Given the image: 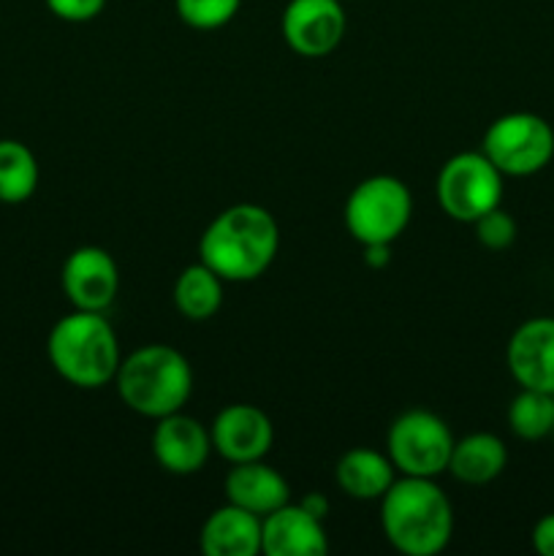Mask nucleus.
<instances>
[{
  "label": "nucleus",
  "instance_id": "5701e85b",
  "mask_svg": "<svg viewBox=\"0 0 554 556\" xmlns=\"http://www.w3.org/2000/svg\"><path fill=\"white\" fill-rule=\"evenodd\" d=\"M473 226H476L478 242H481L487 250H505L511 248L516 239V220L508 215V212L500 210V206L483 212Z\"/></svg>",
  "mask_w": 554,
  "mask_h": 556
},
{
  "label": "nucleus",
  "instance_id": "a878e982",
  "mask_svg": "<svg viewBox=\"0 0 554 556\" xmlns=\"http://www.w3.org/2000/svg\"><path fill=\"white\" fill-rule=\"evenodd\" d=\"M389 248L391 244H364V264H367L369 269H383L391 261Z\"/></svg>",
  "mask_w": 554,
  "mask_h": 556
},
{
  "label": "nucleus",
  "instance_id": "f257e3e1",
  "mask_svg": "<svg viewBox=\"0 0 554 556\" xmlns=\"http://www.w3.org/2000/svg\"><path fill=\"white\" fill-rule=\"evenodd\" d=\"M277 248L275 217L259 204H234L204 228L199 255L223 280L250 282L269 269Z\"/></svg>",
  "mask_w": 554,
  "mask_h": 556
},
{
  "label": "nucleus",
  "instance_id": "39448f33",
  "mask_svg": "<svg viewBox=\"0 0 554 556\" xmlns=\"http://www.w3.org/2000/svg\"><path fill=\"white\" fill-rule=\"evenodd\" d=\"M413 195L402 179L378 174L351 190L345 201V226L362 244H391L407 228Z\"/></svg>",
  "mask_w": 554,
  "mask_h": 556
},
{
  "label": "nucleus",
  "instance_id": "9b49d317",
  "mask_svg": "<svg viewBox=\"0 0 554 556\" xmlns=\"http://www.w3.org/2000/svg\"><path fill=\"white\" fill-rule=\"evenodd\" d=\"M212 448L231 465L259 462L269 454L275 429L269 416L255 405H228L212 424Z\"/></svg>",
  "mask_w": 554,
  "mask_h": 556
},
{
  "label": "nucleus",
  "instance_id": "423d86ee",
  "mask_svg": "<svg viewBox=\"0 0 554 556\" xmlns=\"http://www.w3.org/2000/svg\"><path fill=\"white\" fill-rule=\"evenodd\" d=\"M481 152L503 177H530L554 157V130L532 112L503 114L483 134Z\"/></svg>",
  "mask_w": 554,
  "mask_h": 556
},
{
  "label": "nucleus",
  "instance_id": "cd10ccee",
  "mask_svg": "<svg viewBox=\"0 0 554 556\" xmlns=\"http://www.w3.org/2000/svg\"><path fill=\"white\" fill-rule=\"evenodd\" d=\"M552 434H554V429H552Z\"/></svg>",
  "mask_w": 554,
  "mask_h": 556
},
{
  "label": "nucleus",
  "instance_id": "393cba45",
  "mask_svg": "<svg viewBox=\"0 0 554 556\" xmlns=\"http://www.w3.org/2000/svg\"><path fill=\"white\" fill-rule=\"evenodd\" d=\"M532 548L541 556H554V514L543 516L532 530Z\"/></svg>",
  "mask_w": 554,
  "mask_h": 556
},
{
  "label": "nucleus",
  "instance_id": "bb28decb",
  "mask_svg": "<svg viewBox=\"0 0 554 556\" xmlns=\"http://www.w3.org/2000/svg\"><path fill=\"white\" fill-rule=\"evenodd\" d=\"M299 505H302V508L307 510V514H313L315 519H320V521H324L326 514H329V500H326L324 494H318V492L304 494V497L299 500Z\"/></svg>",
  "mask_w": 554,
  "mask_h": 556
},
{
  "label": "nucleus",
  "instance_id": "b1692460",
  "mask_svg": "<svg viewBox=\"0 0 554 556\" xmlns=\"http://www.w3.org/2000/svg\"><path fill=\"white\" fill-rule=\"evenodd\" d=\"M106 0H47V9L63 22H90L103 11Z\"/></svg>",
  "mask_w": 554,
  "mask_h": 556
},
{
  "label": "nucleus",
  "instance_id": "f03ea898",
  "mask_svg": "<svg viewBox=\"0 0 554 556\" xmlns=\"http://www.w3.org/2000/svg\"><path fill=\"white\" fill-rule=\"evenodd\" d=\"M380 525L400 554L435 556L454 535V508L432 478L405 476L380 497Z\"/></svg>",
  "mask_w": 554,
  "mask_h": 556
},
{
  "label": "nucleus",
  "instance_id": "6ab92c4d",
  "mask_svg": "<svg viewBox=\"0 0 554 556\" xmlns=\"http://www.w3.org/2000/svg\"><path fill=\"white\" fill-rule=\"evenodd\" d=\"M174 304L188 320L212 318L223 304V277L204 261L188 266L174 282Z\"/></svg>",
  "mask_w": 554,
  "mask_h": 556
},
{
  "label": "nucleus",
  "instance_id": "6e6552de",
  "mask_svg": "<svg viewBox=\"0 0 554 556\" xmlns=\"http://www.w3.org/2000/svg\"><path fill=\"white\" fill-rule=\"evenodd\" d=\"M440 210L459 223H476L503 201V174L483 152H459L438 174Z\"/></svg>",
  "mask_w": 554,
  "mask_h": 556
},
{
  "label": "nucleus",
  "instance_id": "20e7f679",
  "mask_svg": "<svg viewBox=\"0 0 554 556\" xmlns=\"http://www.w3.org/2000/svg\"><path fill=\"white\" fill-rule=\"evenodd\" d=\"M114 386L125 407L158 421L179 413L190 400L193 369L177 348L144 345L119 362Z\"/></svg>",
  "mask_w": 554,
  "mask_h": 556
},
{
  "label": "nucleus",
  "instance_id": "4468645a",
  "mask_svg": "<svg viewBox=\"0 0 554 556\" xmlns=\"http://www.w3.org/2000/svg\"><path fill=\"white\" fill-rule=\"evenodd\" d=\"M261 552L266 556H324L329 552L324 521L302 505L286 503L261 519Z\"/></svg>",
  "mask_w": 554,
  "mask_h": 556
},
{
  "label": "nucleus",
  "instance_id": "0eeeda50",
  "mask_svg": "<svg viewBox=\"0 0 554 556\" xmlns=\"http://www.w3.org/2000/svg\"><path fill=\"white\" fill-rule=\"evenodd\" d=\"M454 443L443 418L429 410H407L391 424L386 454L402 476L435 478L449 470Z\"/></svg>",
  "mask_w": 554,
  "mask_h": 556
},
{
  "label": "nucleus",
  "instance_id": "f3484780",
  "mask_svg": "<svg viewBox=\"0 0 554 556\" xmlns=\"http://www.w3.org/2000/svg\"><path fill=\"white\" fill-rule=\"evenodd\" d=\"M337 486L353 500H380L394 483L389 454L373 448H351L337 462Z\"/></svg>",
  "mask_w": 554,
  "mask_h": 556
},
{
  "label": "nucleus",
  "instance_id": "a211bd4d",
  "mask_svg": "<svg viewBox=\"0 0 554 556\" xmlns=\"http://www.w3.org/2000/svg\"><path fill=\"white\" fill-rule=\"evenodd\" d=\"M505 465H508V451L503 440L489 432H476L454 443L449 470L456 481L483 486L494 481L505 470Z\"/></svg>",
  "mask_w": 554,
  "mask_h": 556
},
{
  "label": "nucleus",
  "instance_id": "9d476101",
  "mask_svg": "<svg viewBox=\"0 0 554 556\" xmlns=\"http://www.w3.org/2000/svg\"><path fill=\"white\" fill-rule=\"evenodd\" d=\"M60 282H63L65 296L76 309L103 313L117 296L119 271L106 250L85 244L65 258Z\"/></svg>",
  "mask_w": 554,
  "mask_h": 556
},
{
  "label": "nucleus",
  "instance_id": "f8f14e48",
  "mask_svg": "<svg viewBox=\"0 0 554 556\" xmlns=\"http://www.w3.org/2000/svg\"><path fill=\"white\" fill-rule=\"evenodd\" d=\"M505 364L521 389L554 394V318L525 320L511 334Z\"/></svg>",
  "mask_w": 554,
  "mask_h": 556
},
{
  "label": "nucleus",
  "instance_id": "2eb2a0df",
  "mask_svg": "<svg viewBox=\"0 0 554 556\" xmlns=\"http://www.w3.org/2000/svg\"><path fill=\"white\" fill-rule=\"evenodd\" d=\"M291 492L288 483L275 467L264 462H244L234 465V470L226 476V500L231 505L250 510L255 516H269L272 510L282 508L288 503Z\"/></svg>",
  "mask_w": 554,
  "mask_h": 556
},
{
  "label": "nucleus",
  "instance_id": "4be33fe9",
  "mask_svg": "<svg viewBox=\"0 0 554 556\" xmlns=\"http://www.w3.org/2000/svg\"><path fill=\"white\" fill-rule=\"evenodd\" d=\"M242 0H177L179 20L196 30H217L237 16Z\"/></svg>",
  "mask_w": 554,
  "mask_h": 556
},
{
  "label": "nucleus",
  "instance_id": "7ed1b4c3",
  "mask_svg": "<svg viewBox=\"0 0 554 556\" xmlns=\"http://www.w3.org/2000/svg\"><path fill=\"white\" fill-rule=\"evenodd\" d=\"M47 356L54 372L76 389H101L112 383L123 362L112 324L101 313L87 309H76L52 326Z\"/></svg>",
  "mask_w": 554,
  "mask_h": 556
},
{
  "label": "nucleus",
  "instance_id": "dca6fc26",
  "mask_svg": "<svg viewBox=\"0 0 554 556\" xmlns=\"http://www.w3.org/2000/svg\"><path fill=\"white\" fill-rule=\"evenodd\" d=\"M199 543L206 556H255L261 552V516L223 505L204 521Z\"/></svg>",
  "mask_w": 554,
  "mask_h": 556
},
{
  "label": "nucleus",
  "instance_id": "ddd939ff",
  "mask_svg": "<svg viewBox=\"0 0 554 556\" xmlns=\"http://www.w3.org/2000/svg\"><path fill=\"white\" fill-rule=\"evenodd\" d=\"M212 451V434L196 418L182 416V410L158 418L152 432V454L155 462L172 476H193L206 465Z\"/></svg>",
  "mask_w": 554,
  "mask_h": 556
},
{
  "label": "nucleus",
  "instance_id": "1a4fd4ad",
  "mask_svg": "<svg viewBox=\"0 0 554 556\" xmlns=\"http://www.w3.org/2000/svg\"><path fill=\"white\" fill-rule=\"evenodd\" d=\"M342 36V0H291L282 11V38L302 58H324L335 52Z\"/></svg>",
  "mask_w": 554,
  "mask_h": 556
},
{
  "label": "nucleus",
  "instance_id": "412c9836",
  "mask_svg": "<svg viewBox=\"0 0 554 556\" xmlns=\"http://www.w3.org/2000/svg\"><path fill=\"white\" fill-rule=\"evenodd\" d=\"M508 427L521 440H543L554 429V394L521 389L508 407Z\"/></svg>",
  "mask_w": 554,
  "mask_h": 556
},
{
  "label": "nucleus",
  "instance_id": "aec40b11",
  "mask_svg": "<svg viewBox=\"0 0 554 556\" xmlns=\"http://www.w3.org/2000/svg\"><path fill=\"white\" fill-rule=\"evenodd\" d=\"M38 188V161L22 141L0 139V201L22 204Z\"/></svg>",
  "mask_w": 554,
  "mask_h": 556
}]
</instances>
